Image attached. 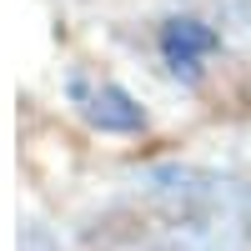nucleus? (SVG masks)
<instances>
[{"instance_id": "nucleus-1", "label": "nucleus", "mask_w": 251, "mask_h": 251, "mask_svg": "<svg viewBox=\"0 0 251 251\" xmlns=\"http://www.w3.org/2000/svg\"><path fill=\"white\" fill-rule=\"evenodd\" d=\"M71 100L80 106V116H86L91 126H100V131H141V106L131 96H126L121 86H111V80H86V75H71Z\"/></svg>"}, {"instance_id": "nucleus-2", "label": "nucleus", "mask_w": 251, "mask_h": 251, "mask_svg": "<svg viewBox=\"0 0 251 251\" xmlns=\"http://www.w3.org/2000/svg\"><path fill=\"white\" fill-rule=\"evenodd\" d=\"M211 50H216V30H206L191 15H176V20L161 25V55H166V66L176 75H196V66Z\"/></svg>"}]
</instances>
